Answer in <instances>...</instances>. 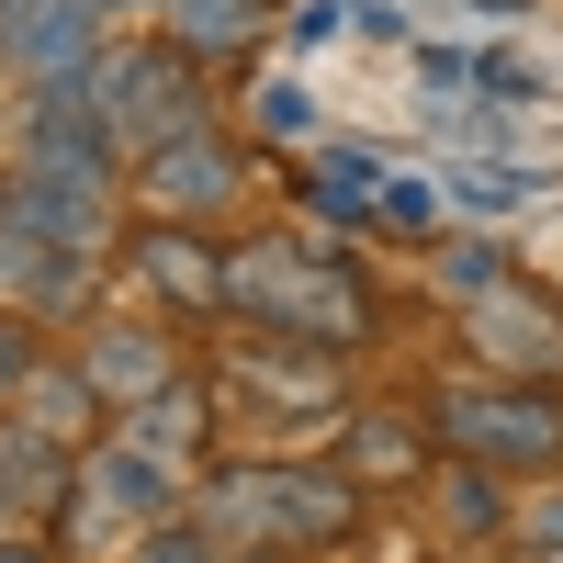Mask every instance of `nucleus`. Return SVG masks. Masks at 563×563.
<instances>
[{"label": "nucleus", "instance_id": "nucleus-1", "mask_svg": "<svg viewBox=\"0 0 563 563\" xmlns=\"http://www.w3.org/2000/svg\"><path fill=\"white\" fill-rule=\"evenodd\" d=\"M225 316L271 327V339H305V350H361L372 339V294L339 249H305V238H249L225 249Z\"/></svg>", "mask_w": 563, "mask_h": 563}, {"label": "nucleus", "instance_id": "nucleus-2", "mask_svg": "<svg viewBox=\"0 0 563 563\" xmlns=\"http://www.w3.org/2000/svg\"><path fill=\"white\" fill-rule=\"evenodd\" d=\"M361 519L350 474H305V462H238V474H203V530L249 541V552H327Z\"/></svg>", "mask_w": 563, "mask_h": 563}, {"label": "nucleus", "instance_id": "nucleus-3", "mask_svg": "<svg viewBox=\"0 0 563 563\" xmlns=\"http://www.w3.org/2000/svg\"><path fill=\"white\" fill-rule=\"evenodd\" d=\"M429 429L451 440V462H485V474H552V462H563V395L485 372V384H451L429 406Z\"/></svg>", "mask_w": 563, "mask_h": 563}, {"label": "nucleus", "instance_id": "nucleus-4", "mask_svg": "<svg viewBox=\"0 0 563 563\" xmlns=\"http://www.w3.org/2000/svg\"><path fill=\"white\" fill-rule=\"evenodd\" d=\"M192 68H203V57H192V45H169V34H158V45H102V57H90V102H102V124H113L124 158L214 113Z\"/></svg>", "mask_w": 563, "mask_h": 563}, {"label": "nucleus", "instance_id": "nucleus-5", "mask_svg": "<svg viewBox=\"0 0 563 563\" xmlns=\"http://www.w3.org/2000/svg\"><path fill=\"white\" fill-rule=\"evenodd\" d=\"M124 192L147 203V214H169V225H203V214H225V203L249 192V147H238V135H225L214 113H203V124L158 135V147H135Z\"/></svg>", "mask_w": 563, "mask_h": 563}, {"label": "nucleus", "instance_id": "nucleus-6", "mask_svg": "<svg viewBox=\"0 0 563 563\" xmlns=\"http://www.w3.org/2000/svg\"><path fill=\"white\" fill-rule=\"evenodd\" d=\"M169 507H180V462L135 451V440H90L79 474H68V507H57V519H68V530H124V541H147Z\"/></svg>", "mask_w": 563, "mask_h": 563}, {"label": "nucleus", "instance_id": "nucleus-7", "mask_svg": "<svg viewBox=\"0 0 563 563\" xmlns=\"http://www.w3.org/2000/svg\"><path fill=\"white\" fill-rule=\"evenodd\" d=\"M23 169H79V180H113V169H124L102 102H90V68L23 79Z\"/></svg>", "mask_w": 563, "mask_h": 563}, {"label": "nucleus", "instance_id": "nucleus-8", "mask_svg": "<svg viewBox=\"0 0 563 563\" xmlns=\"http://www.w3.org/2000/svg\"><path fill=\"white\" fill-rule=\"evenodd\" d=\"M462 339H474V361L507 372V384H563V305L519 294V271L462 305Z\"/></svg>", "mask_w": 563, "mask_h": 563}, {"label": "nucleus", "instance_id": "nucleus-9", "mask_svg": "<svg viewBox=\"0 0 563 563\" xmlns=\"http://www.w3.org/2000/svg\"><path fill=\"white\" fill-rule=\"evenodd\" d=\"M113 45V0H0V68L12 79H68Z\"/></svg>", "mask_w": 563, "mask_h": 563}, {"label": "nucleus", "instance_id": "nucleus-10", "mask_svg": "<svg viewBox=\"0 0 563 563\" xmlns=\"http://www.w3.org/2000/svg\"><path fill=\"white\" fill-rule=\"evenodd\" d=\"M0 214L34 225V238H57V249H90V260L113 249V180H79V169H23V158H12Z\"/></svg>", "mask_w": 563, "mask_h": 563}, {"label": "nucleus", "instance_id": "nucleus-11", "mask_svg": "<svg viewBox=\"0 0 563 563\" xmlns=\"http://www.w3.org/2000/svg\"><path fill=\"white\" fill-rule=\"evenodd\" d=\"M90 282H102V260H90V249H57V238H34V225L0 214V305H12V316L57 327V316L90 305Z\"/></svg>", "mask_w": 563, "mask_h": 563}, {"label": "nucleus", "instance_id": "nucleus-12", "mask_svg": "<svg viewBox=\"0 0 563 563\" xmlns=\"http://www.w3.org/2000/svg\"><path fill=\"white\" fill-rule=\"evenodd\" d=\"M79 384L102 395V406H147L158 384H180V361H169V339H158L147 316H102L79 339Z\"/></svg>", "mask_w": 563, "mask_h": 563}, {"label": "nucleus", "instance_id": "nucleus-13", "mask_svg": "<svg viewBox=\"0 0 563 563\" xmlns=\"http://www.w3.org/2000/svg\"><path fill=\"white\" fill-rule=\"evenodd\" d=\"M68 474H79V451L45 440L34 417H23V429H0V530L57 519V507H68Z\"/></svg>", "mask_w": 563, "mask_h": 563}, {"label": "nucleus", "instance_id": "nucleus-14", "mask_svg": "<svg viewBox=\"0 0 563 563\" xmlns=\"http://www.w3.org/2000/svg\"><path fill=\"white\" fill-rule=\"evenodd\" d=\"M135 271H147L169 305H192V316H214V305H225V260L192 238V225H169V214H147V238H135Z\"/></svg>", "mask_w": 563, "mask_h": 563}, {"label": "nucleus", "instance_id": "nucleus-15", "mask_svg": "<svg viewBox=\"0 0 563 563\" xmlns=\"http://www.w3.org/2000/svg\"><path fill=\"white\" fill-rule=\"evenodd\" d=\"M384 192H395V169L372 158V147H316L305 158V203L327 225H384Z\"/></svg>", "mask_w": 563, "mask_h": 563}, {"label": "nucleus", "instance_id": "nucleus-16", "mask_svg": "<svg viewBox=\"0 0 563 563\" xmlns=\"http://www.w3.org/2000/svg\"><path fill=\"white\" fill-rule=\"evenodd\" d=\"M282 12H271V0H169V45H192V57H249V45L271 34Z\"/></svg>", "mask_w": 563, "mask_h": 563}, {"label": "nucleus", "instance_id": "nucleus-17", "mask_svg": "<svg viewBox=\"0 0 563 563\" xmlns=\"http://www.w3.org/2000/svg\"><path fill=\"white\" fill-rule=\"evenodd\" d=\"M124 440L158 451V462H192L203 451V384H158L147 406H124Z\"/></svg>", "mask_w": 563, "mask_h": 563}, {"label": "nucleus", "instance_id": "nucleus-18", "mask_svg": "<svg viewBox=\"0 0 563 563\" xmlns=\"http://www.w3.org/2000/svg\"><path fill=\"white\" fill-rule=\"evenodd\" d=\"M23 417H34L45 440L90 451V417H102V395H90V384H79V361H68V372H34V384H23Z\"/></svg>", "mask_w": 563, "mask_h": 563}, {"label": "nucleus", "instance_id": "nucleus-19", "mask_svg": "<svg viewBox=\"0 0 563 563\" xmlns=\"http://www.w3.org/2000/svg\"><path fill=\"white\" fill-rule=\"evenodd\" d=\"M34 372H45V327L0 305V406H23V384H34Z\"/></svg>", "mask_w": 563, "mask_h": 563}, {"label": "nucleus", "instance_id": "nucleus-20", "mask_svg": "<svg viewBox=\"0 0 563 563\" xmlns=\"http://www.w3.org/2000/svg\"><path fill=\"white\" fill-rule=\"evenodd\" d=\"M451 530H507V496H496V474H485V462H462V474H451Z\"/></svg>", "mask_w": 563, "mask_h": 563}, {"label": "nucleus", "instance_id": "nucleus-21", "mask_svg": "<svg viewBox=\"0 0 563 563\" xmlns=\"http://www.w3.org/2000/svg\"><path fill=\"white\" fill-rule=\"evenodd\" d=\"M350 440H361V462H372V474H384V462L406 474V462H417V429H406V417H350Z\"/></svg>", "mask_w": 563, "mask_h": 563}, {"label": "nucleus", "instance_id": "nucleus-22", "mask_svg": "<svg viewBox=\"0 0 563 563\" xmlns=\"http://www.w3.org/2000/svg\"><path fill=\"white\" fill-rule=\"evenodd\" d=\"M440 282L474 305V294H496V282H507V249H440Z\"/></svg>", "mask_w": 563, "mask_h": 563}, {"label": "nucleus", "instance_id": "nucleus-23", "mask_svg": "<svg viewBox=\"0 0 563 563\" xmlns=\"http://www.w3.org/2000/svg\"><path fill=\"white\" fill-rule=\"evenodd\" d=\"M135 563H214V530H169V519H158Z\"/></svg>", "mask_w": 563, "mask_h": 563}, {"label": "nucleus", "instance_id": "nucleus-24", "mask_svg": "<svg viewBox=\"0 0 563 563\" xmlns=\"http://www.w3.org/2000/svg\"><path fill=\"white\" fill-rule=\"evenodd\" d=\"M350 12H339V0H305V12H282V34H294V45H327V34H339Z\"/></svg>", "mask_w": 563, "mask_h": 563}, {"label": "nucleus", "instance_id": "nucleus-25", "mask_svg": "<svg viewBox=\"0 0 563 563\" xmlns=\"http://www.w3.org/2000/svg\"><path fill=\"white\" fill-rule=\"evenodd\" d=\"M530 552H541V563H563V496H541V507H530Z\"/></svg>", "mask_w": 563, "mask_h": 563}, {"label": "nucleus", "instance_id": "nucleus-26", "mask_svg": "<svg viewBox=\"0 0 563 563\" xmlns=\"http://www.w3.org/2000/svg\"><path fill=\"white\" fill-rule=\"evenodd\" d=\"M260 124H271V135H316V113L294 102V90H271V102H260Z\"/></svg>", "mask_w": 563, "mask_h": 563}, {"label": "nucleus", "instance_id": "nucleus-27", "mask_svg": "<svg viewBox=\"0 0 563 563\" xmlns=\"http://www.w3.org/2000/svg\"><path fill=\"white\" fill-rule=\"evenodd\" d=\"M0 563H45V541L34 530H0Z\"/></svg>", "mask_w": 563, "mask_h": 563}]
</instances>
